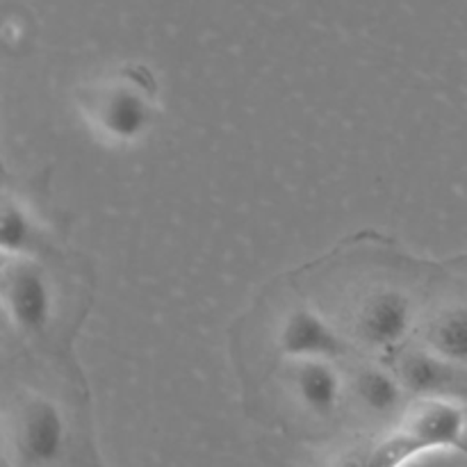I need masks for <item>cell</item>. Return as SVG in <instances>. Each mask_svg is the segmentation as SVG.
I'll return each instance as SVG.
<instances>
[{
    "instance_id": "cell-10",
    "label": "cell",
    "mask_w": 467,
    "mask_h": 467,
    "mask_svg": "<svg viewBox=\"0 0 467 467\" xmlns=\"http://www.w3.org/2000/svg\"><path fill=\"white\" fill-rule=\"evenodd\" d=\"M41 228L21 201L5 199L3 203V255H27L41 244Z\"/></svg>"
},
{
    "instance_id": "cell-6",
    "label": "cell",
    "mask_w": 467,
    "mask_h": 467,
    "mask_svg": "<svg viewBox=\"0 0 467 467\" xmlns=\"http://www.w3.org/2000/svg\"><path fill=\"white\" fill-rule=\"evenodd\" d=\"M276 347L285 360H340L349 354L345 336L310 308H292L281 319Z\"/></svg>"
},
{
    "instance_id": "cell-4",
    "label": "cell",
    "mask_w": 467,
    "mask_h": 467,
    "mask_svg": "<svg viewBox=\"0 0 467 467\" xmlns=\"http://www.w3.org/2000/svg\"><path fill=\"white\" fill-rule=\"evenodd\" d=\"M415 306L404 290L377 287L360 296L351 313V328L360 345L374 351L395 349L415 327Z\"/></svg>"
},
{
    "instance_id": "cell-3",
    "label": "cell",
    "mask_w": 467,
    "mask_h": 467,
    "mask_svg": "<svg viewBox=\"0 0 467 467\" xmlns=\"http://www.w3.org/2000/svg\"><path fill=\"white\" fill-rule=\"evenodd\" d=\"M3 304L9 322L27 336L48 331L55 317V290L44 269L26 255H5Z\"/></svg>"
},
{
    "instance_id": "cell-2",
    "label": "cell",
    "mask_w": 467,
    "mask_h": 467,
    "mask_svg": "<svg viewBox=\"0 0 467 467\" xmlns=\"http://www.w3.org/2000/svg\"><path fill=\"white\" fill-rule=\"evenodd\" d=\"M7 441L18 467H50L67 451V418L48 397H23L9 418Z\"/></svg>"
},
{
    "instance_id": "cell-7",
    "label": "cell",
    "mask_w": 467,
    "mask_h": 467,
    "mask_svg": "<svg viewBox=\"0 0 467 467\" xmlns=\"http://www.w3.org/2000/svg\"><path fill=\"white\" fill-rule=\"evenodd\" d=\"M349 401L372 422L392 427L409 409V395L400 374L377 363H363L347 377Z\"/></svg>"
},
{
    "instance_id": "cell-1",
    "label": "cell",
    "mask_w": 467,
    "mask_h": 467,
    "mask_svg": "<svg viewBox=\"0 0 467 467\" xmlns=\"http://www.w3.org/2000/svg\"><path fill=\"white\" fill-rule=\"evenodd\" d=\"M78 103L100 140L121 146L144 140L158 112L153 89L144 78L126 71L82 87Z\"/></svg>"
},
{
    "instance_id": "cell-8",
    "label": "cell",
    "mask_w": 467,
    "mask_h": 467,
    "mask_svg": "<svg viewBox=\"0 0 467 467\" xmlns=\"http://www.w3.org/2000/svg\"><path fill=\"white\" fill-rule=\"evenodd\" d=\"M401 383L413 397H451L465 390L467 368L442 358L429 347L409 349L397 368Z\"/></svg>"
},
{
    "instance_id": "cell-9",
    "label": "cell",
    "mask_w": 467,
    "mask_h": 467,
    "mask_svg": "<svg viewBox=\"0 0 467 467\" xmlns=\"http://www.w3.org/2000/svg\"><path fill=\"white\" fill-rule=\"evenodd\" d=\"M424 347L467 368V304L442 308L424 331Z\"/></svg>"
},
{
    "instance_id": "cell-5",
    "label": "cell",
    "mask_w": 467,
    "mask_h": 467,
    "mask_svg": "<svg viewBox=\"0 0 467 467\" xmlns=\"http://www.w3.org/2000/svg\"><path fill=\"white\" fill-rule=\"evenodd\" d=\"M337 360H287L285 383L292 401L315 422H333L349 401L347 377Z\"/></svg>"
}]
</instances>
